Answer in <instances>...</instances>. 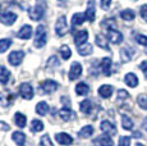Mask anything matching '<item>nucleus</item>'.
<instances>
[{
	"label": "nucleus",
	"mask_w": 147,
	"mask_h": 146,
	"mask_svg": "<svg viewBox=\"0 0 147 146\" xmlns=\"http://www.w3.org/2000/svg\"><path fill=\"white\" fill-rule=\"evenodd\" d=\"M0 12H1V4H0Z\"/></svg>",
	"instance_id": "nucleus-49"
},
{
	"label": "nucleus",
	"mask_w": 147,
	"mask_h": 146,
	"mask_svg": "<svg viewBox=\"0 0 147 146\" xmlns=\"http://www.w3.org/2000/svg\"><path fill=\"white\" fill-rule=\"evenodd\" d=\"M113 86L110 85H102L100 86V89H98V95H100L101 97H104V99H107V97H110L113 95Z\"/></svg>",
	"instance_id": "nucleus-20"
},
{
	"label": "nucleus",
	"mask_w": 147,
	"mask_h": 146,
	"mask_svg": "<svg viewBox=\"0 0 147 146\" xmlns=\"http://www.w3.org/2000/svg\"><path fill=\"white\" fill-rule=\"evenodd\" d=\"M46 43H47V30L44 24H38L37 28H36V36L33 45L37 49H41V47H44L46 45Z\"/></svg>",
	"instance_id": "nucleus-1"
},
{
	"label": "nucleus",
	"mask_w": 147,
	"mask_h": 146,
	"mask_svg": "<svg viewBox=\"0 0 147 146\" xmlns=\"http://www.w3.org/2000/svg\"><path fill=\"white\" fill-rule=\"evenodd\" d=\"M121 127L127 131H131L132 128H133V120H132L128 116H125V114L121 116Z\"/></svg>",
	"instance_id": "nucleus-27"
},
{
	"label": "nucleus",
	"mask_w": 147,
	"mask_h": 146,
	"mask_svg": "<svg viewBox=\"0 0 147 146\" xmlns=\"http://www.w3.org/2000/svg\"><path fill=\"white\" fill-rule=\"evenodd\" d=\"M118 146H131V137L121 136L119 139V144H118Z\"/></svg>",
	"instance_id": "nucleus-39"
},
{
	"label": "nucleus",
	"mask_w": 147,
	"mask_h": 146,
	"mask_svg": "<svg viewBox=\"0 0 147 146\" xmlns=\"http://www.w3.org/2000/svg\"><path fill=\"white\" fill-rule=\"evenodd\" d=\"M14 122H16V124L18 126L19 128H23L26 127V123H27V118L26 116H23L22 113H16L14 114Z\"/></svg>",
	"instance_id": "nucleus-25"
},
{
	"label": "nucleus",
	"mask_w": 147,
	"mask_h": 146,
	"mask_svg": "<svg viewBox=\"0 0 147 146\" xmlns=\"http://www.w3.org/2000/svg\"><path fill=\"white\" fill-rule=\"evenodd\" d=\"M18 16L13 12H0V22L5 26H12L17 21Z\"/></svg>",
	"instance_id": "nucleus-4"
},
{
	"label": "nucleus",
	"mask_w": 147,
	"mask_h": 146,
	"mask_svg": "<svg viewBox=\"0 0 147 146\" xmlns=\"http://www.w3.org/2000/svg\"><path fill=\"white\" fill-rule=\"evenodd\" d=\"M47 112H49V105H47V103L41 101L36 105V113H37L38 116H46Z\"/></svg>",
	"instance_id": "nucleus-29"
},
{
	"label": "nucleus",
	"mask_w": 147,
	"mask_h": 146,
	"mask_svg": "<svg viewBox=\"0 0 147 146\" xmlns=\"http://www.w3.org/2000/svg\"><path fill=\"white\" fill-rule=\"evenodd\" d=\"M23 58H24V53L22 51V50H14V51H12L9 54V57H8V62H9L12 66L17 67L22 63Z\"/></svg>",
	"instance_id": "nucleus-5"
},
{
	"label": "nucleus",
	"mask_w": 147,
	"mask_h": 146,
	"mask_svg": "<svg viewBox=\"0 0 147 146\" xmlns=\"http://www.w3.org/2000/svg\"><path fill=\"white\" fill-rule=\"evenodd\" d=\"M59 117H60L63 120H70V119H73V118L76 117V114H74V112H73L72 109L63 108V109L59 110Z\"/></svg>",
	"instance_id": "nucleus-19"
},
{
	"label": "nucleus",
	"mask_w": 147,
	"mask_h": 146,
	"mask_svg": "<svg viewBox=\"0 0 147 146\" xmlns=\"http://www.w3.org/2000/svg\"><path fill=\"white\" fill-rule=\"evenodd\" d=\"M68 31H69V26H68V22H67V17L65 16L59 17L55 24V33L59 37H64L68 33Z\"/></svg>",
	"instance_id": "nucleus-3"
},
{
	"label": "nucleus",
	"mask_w": 147,
	"mask_h": 146,
	"mask_svg": "<svg viewBox=\"0 0 147 146\" xmlns=\"http://www.w3.org/2000/svg\"><path fill=\"white\" fill-rule=\"evenodd\" d=\"M92 50H94V47H92L91 44H83L81 45V46H77V51L78 54L82 55V57H87V55H90L92 53Z\"/></svg>",
	"instance_id": "nucleus-22"
},
{
	"label": "nucleus",
	"mask_w": 147,
	"mask_h": 146,
	"mask_svg": "<svg viewBox=\"0 0 147 146\" xmlns=\"http://www.w3.org/2000/svg\"><path fill=\"white\" fill-rule=\"evenodd\" d=\"M17 36H18L19 39H22V40H28V39H31V36H32V27H31L30 24L22 26V28L18 31Z\"/></svg>",
	"instance_id": "nucleus-14"
},
{
	"label": "nucleus",
	"mask_w": 147,
	"mask_h": 146,
	"mask_svg": "<svg viewBox=\"0 0 147 146\" xmlns=\"http://www.w3.org/2000/svg\"><path fill=\"white\" fill-rule=\"evenodd\" d=\"M31 130L33 132H40L44 130V123L38 119H33L32 120V126H31Z\"/></svg>",
	"instance_id": "nucleus-35"
},
{
	"label": "nucleus",
	"mask_w": 147,
	"mask_h": 146,
	"mask_svg": "<svg viewBox=\"0 0 147 146\" xmlns=\"http://www.w3.org/2000/svg\"><path fill=\"white\" fill-rule=\"evenodd\" d=\"M55 139L58 141V144L60 145H72L73 142V137L69 136L68 133H64V132H60V133H56L55 135Z\"/></svg>",
	"instance_id": "nucleus-13"
},
{
	"label": "nucleus",
	"mask_w": 147,
	"mask_h": 146,
	"mask_svg": "<svg viewBox=\"0 0 147 146\" xmlns=\"http://www.w3.org/2000/svg\"><path fill=\"white\" fill-rule=\"evenodd\" d=\"M92 133H94V127H92V126H84V127L78 132V137L87 139V137H90Z\"/></svg>",
	"instance_id": "nucleus-30"
},
{
	"label": "nucleus",
	"mask_w": 147,
	"mask_h": 146,
	"mask_svg": "<svg viewBox=\"0 0 147 146\" xmlns=\"http://www.w3.org/2000/svg\"><path fill=\"white\" fill-rule=\"evenodd\" d=\"M82 71H83V68H82V64L78 63V62H74V63L70 66L69 74H68V78H69V81H74V80H77V78H80V76L82 74Z\"/></svg>",
	"instance_id": "nucleus-6"
},
{
	"label": "nucleus",
	"mask_w": 147,
	"mask_h": 146,
	"mask_svg": "<svg viewBox=\"0 0 147 146\" xmlns=\"http://www.w3.org/2000/svg\"><path fill=\"white\" fill-rule=\"evenodd\" d=\"M111 1H113V0H100V7L102 8L104 10L110 9V5H111Z\"/></svg>",
	"instance_id": "nucleus-42"
},
{
	"label": "nucleus",
	"mask_w": 147,
	"mask_h": 146,
	"mask_svg": "<svg viewBox=\"0 0 147 146\" xmlns=\"http://www.w3.org/2000/svg\"><path fill=\"white\" fill-rule=\"evenodd\" d=\"M124 82L129 86V87H137L138 86V78L134 73H127L124 77Z\"/></svg>",
	"instance_id": "nucleus-18"
},
{
	"label": "nucleus",
	"mask_w": 147,
	"mask_h": 146,
	"mask_svg": "<svg viewBox=\"0 0 147 146\" xmlns=\"http://www.w3.org/2000/svg\"><path fill=\"white\" fill-rule=\"evenodd\" d=\"M59 53H60L61 58H63L64 60H68V59L72 57V50L69 49L68 45H61L60 49H59Z\"/></svg>",
	"instance_id": "nucleus-33"
},
{
	"label": "nucleus",
	"mask_w": 147,
	"mask_h": 146,
	"mask_svg": "<svg viewBox=\"0 0 147 146\" xmlns=\"http://www.w3.org/2000/svg\"><path fill=\"white\" fill-rule=\"evenodd\" d=\"M86 19L88 22H94L95 17H96V8H95V1L94 0H90L87 3V9H86Z\"/></svg>",
	"instance_id": "nucleus-12"
},
{
	"label": "nucleus",
	"mask_w": 147,
	"mask_h": 146,
	"mask_svg": "<svg viewBox=\"0 0 147 146\" xmlns=\"http://www.w3.org/2000/svg\"><path fill=\"white\" fill-rule=\"evenodd\" d=\"M86 21V14L84 13H74L72 17V27H77L83 24V22Z\"/></svg>",
	"instance_id": "nucleus-21"
},
{
	"label": "nucleus",
	"mask_w": 147,
	"mask_h": 146,
	"mask_svg": "<svg viewBox=\"0 0 147 146\" xmlns=\"http://www.w3.org/2000/svg\"><path fill=\"white\" fill-rule=\"evenodd\" d=\"M137 103H138V105H140V108L147 110V95H140V96L137 97Z\"/></svg>",
	"instance_id": "nucleus-36"
},
{
	"label": "nucleus",
	"mask_w": 147,
	"mask_h": 146,
	"mask_svg": "<svg viewBox=\"0 0 147 146\" xmlns=\"http://www.w3.org/2000/svg\"><path fill=\"white\" fill-rule=\"evenodd\" d=\"M61 103H63V104H65L67 106H69V105H70V101H68V99H67L65 96H63V97H61Z\"/></svg>",
	"instance_id": "nucleus-46"
},
{
	"label": "nucleus",
	"mask_w": 147,
	"mask_h": 146,
	"mask_svg": "<svg viewBox=\"0 0 147 146\" xmlns=\"http://www.w3.org/2000/svg\"><path fill=\"white\" fill-rule=\"evenodd\" d=\"M80 108H81V110L83 112L84 114H90V113H91V110H92V103H91V100L86 99V100H83V101H81Z\"/></svg>",
	"instance_id": "nucleus-31"
},
{
	"label": "nucleus",
	"mask_w": 147,
	"mask_h": 146,
	"mask_svg": "<svg viewBox=\"0 0 147 146\" xmlns=\"http://www.w3.org/2000/svg\"><path fill=\"white\" fill-rule=\"evenodd\" d=\"M87 40H88V32H87V30L78 31L74 35V44L77 45V46H81V45L86 44Z\"/></svg>",
	"instance_id": "nucleus-11"
},
{
	"label": "nucleus",
	"mask_w": 147,
	"mask_h": 146,
	"mask_svg": "<svg viewBox=\"0 0 147 146\" xmlns=\"http://www.w3.org/2000/svg\"><path fill=\"white\" fill-rule=\"evenodd\" d=\"M136 146H143V145H142V144H140V142H138V144L136 145Z\"/></svg>",
	"instance_id": "nucleus-48"
},
{
	"label": "nucleus",
	"mask_w": 147,
	"mask_h": 146,
	"mask_svg": "<svg viewBox=\"0 0 147 146\" xmlns=\"http://www.w3.org/2000/svg\"><path fill=\"white\" fill-rule=\"evenodd\" d=\"M129 97V94L125 91V90H119L118 91V99L119 100H125Z\"/></svg>",
	"instance_id": "nucleus-43"
},
{
	"label": "nucleus",
	"mask_w": 147,
	"mask_h": 146,
	"mask_svg": "<svg viewBox=\"0 0 147 146\" xmlns=\"http://www.w3.org/2000/svg\"><path fill=\"white\" fill-rule=\"evenodd\" d=\"M142 127H143V130L145 131H147V118L142 122Z\"/></svg>",
	"instance_id": "nucleus-47"
},
{
	"label": "nucleus",
	"mask_w": 147,
	"mask_h": 146,
	"mask_svg": "<svg viewBox=\"0 0 147 146\" xmlns=\"http://www.w3.org/2000/svg\"><path fill=\"white\" fill-rule=\"evenodd\" d=\"M133 54H134V50L132 47H123L120 50V59L125 63V62H129L133 58Z\"/></svg>",
	"instance_id": "nucleus-17"
},
{
	"label": "nucleus",
	"mask_w": 147,
	"mask_h": 146,
	"mask_svg": "<svg viewBox=\"0 0 147 146\" xmlns=\"http://www.w3.org/2000/svg\"><path fill=\"white\" fill-rule=\"evenodd\" d=\"M146 78H147V73H146Z\"/></svg>",
	"instance_id": "nucleus-50"
},
{
	"label": "nucleus",
	"mask_w": 147,
	"mask_h": 146,
	"mask_svg": "<svg viewBox=\"0 0 147 146\" xmlns=\"http://www.w3.org/2000/svg\"><path fill=\"white\" fill-rule=\"evenodd\" d=\"M10 80V72L4 66H0V83H8Z\"/></svg>",
	"instance_id": "nucleus-26"
},
{
	"label": "nucleus",
	"mask_w": 147,
	"mask_h": 146,
	"mask_svg": "<svg viewBox=\"0 0 147 146\" xmlns=\"http://www.w3.org/2000/svg\"><path fill=\"white\" fill-rule=\"evenodd\" d=\"M140 68H141V71H142V72L147 73V60H143L142 63L140 64Z\"/></svg>",
	"instance_id": "nucleus-45"
},
{
	"label": "nucleus",
	"mask_w": 147,
	"mask_h": 146,
	"mask_svg": "<svg viewBox=\"0 0 147 146\" xmlns=\"http://www.w3.org/2000/svg\"><path fill=\"white\" fill-rule=\"evenodd\" d=\"M140 13H141V17L145 22H147V4H143L142 7L140 8Z\"/></svg>",
	"instance_id": "nucleus-41"
},
{
	"label": "nucleus",
	"mask_w": 147,
	"mask_h": 146,
	"mask_svg": "<svg viewBox=\"0 0 147 146\" xmlns=\"http://www.w3.org/2000/svg\"><path fill=\"white\" fill-rule=\"evenodd\" d=\"M45 10H46V5H45V1L42 0V1L36 4V7L33 8H30V10H28V16H30V18L32 19V21H41L42 17L45 14Z\"/></svg>",
	"instance_id": "nucleus-2"
},
{
	"label": "nucleus",
	"mask_w": 147,
	"mask_h": 146,
	"mask_svg": "<svg viewBox=\"0 0 147 146\" xmlns=\"http://www.w3.org/2000/svg\"><path fill=\"white\" fill-rule=\"evenodd\" d=\"M40 146H54L49 135H44L40 140Z\"/></svg>",
	"instance_id": "nucleus-37"
},
{
	"label": "nucleus",
	"mask_w": 147,
	"mask_h": 146,
	"mask_svg": "<svg viewBox=\"0 0 147 146\" xmlns=\"http://www.w3.org/2000/svg\"><path fill=\"white\" fill-rule=\"evenodd\" d=\"M58 87H59V83L54 80H46L41 85V89L45 94H53V92H55L58 90Z\"/></svg>",
	"instance_id": "nucleus-8"
},
{
	"label": "nucleus",
	"mask_w": 147,
	"mask_h": 146,
	"mask_svg": "<svg viewBox=\"0 0 147 146\" xmlns=\"http://www.w3.org/2000/svg\"><path fill=\"white\" fill-rule=\"evenodd\" d=\"M12 46V40L10 39H1L0 40V53H5Z\"/></svg>",
	"instance_id": "nucleus-34"
},
{
	"label": "nucleus",
	"mask_w": 147,
	"mask_h": 146,
	"mask_svg": "<svg viewBox=\"0 0 147 146\" xmlns=\"http://www.w3.org/2000/svg\"><path fill=\"white\" fill-rule=\"evenodd\" d=\"M95 40H96V44H97L98 46L101 47V49H104V50H110L109 45H107V37L105 39L102 35H97Z\"/></svg>",
	"instance_id": "nucleus-32"
},
{
	"label": "nucleus",
	"mask_w": 147,
	"mask_h": 146,
	"mask_svg": "<svg viewBox=\"0 0 147 146\" xmlns=\"http://www.w3.org/2000/svg\"><path fill=\"white\" fill-rule=\"evenodd\" d=\"M10 127L8 123H5L4 120H0V131H9Z\"/></svg>",
	"instance_id": "nucleus-44"
},
{
	"label": "nucleus",
	"mask_w": 147,
	"mask_h": 146,
	"mask_svg": "<svg viewBox=\"0 0 147 146\" xmlns=\"http://www.w3.org/2000/svg\"><path fill=\"white\" fill-rule=\"evenodd\" d=\"M100 128L104 133L109 135V136H114V135L117 133V128H115V126L111 122H109V120H102L101 124H100Z\"/></svg>",
	"instance_id": "nucleus-10"
},
{
	"label": "nucleus",
	"mask_w": 147,
	"mask_h": 146,
	"mask_svg": "<svg viewBox=\"0 0 147 146\" xmlns=\"http://www.w3.org/2000/svg\"><path fill=\"white\" fill-rule=\"evenodd\" d=\"M88 92H90V87L87 83L80 82L77 86H76V94L80 95V96H84V95H87Z\"/></svg>",
	"instance_id": "nucleus-24"
},
{
	"label": "nucleus",
	"mask_w": 147,
	"mask_h": 146,
	"mask_svg": "<svg viewBox=\"0 0 147 146\" xmlns=\"http://www.w3.org/2000/svg\"><path fill=\"white\" fill-rule=\"evenodd\" d=\"M95 144L97 146H113L114 142H113L111 137H110L109 135H102V136L97 137V139L95 140Z\"/></svg>",
	"instance_id": "nucleus-16"
},
{
	"label": "nucleus",
	"mask_w": 147,
	"mask_h": 146,
	"mask_svg": "<svg viewBox=\"0 0 147 146\" xmlns=\"http://www.w3.org/2000/svg\"><path fill=\"white\" fill-rule=\"evenodd\" d=\"M111 64H113L111 58H109V57L102 58V60H101V71H102V73L105 76L111 74Z\"/></svg>",
	"instance_id": "nucleus-15"
},
{
	"label": "nucleus",
	"mask_w": 147,
	"mask_h": 146,
	"mask_svg": "<svg viewBox=\"0 0 147 146\" xmlns=\"http://www.w3.org/2000/svg\"><path fill=\"white\" fill-rule=\"evenodd\" d=\"M120 18L124 21H133L136 18V13L132 9H124L120 12Z\"/></svg>",
	"instance_id": "nucleus-28"
},
{
	"label": "nucleus",
	"mask_w": 147,
	"mask_h": 146,
	"mask_svg": "<svg viewBox=\"0 0 147 146\" xmlns=\"http://www.w3.org/2000/svg\"><path fill=\"white\" fill-rule=\"evenodd\" d=\"M19 94L23 99L26 100H31L33 97V89L30 83H22L19 86Z\"/></svg>",
	"instance_id": "nucleus-9"
},
{
	"label": "nucleus",
	"mask_w": 147,
	"mask_h": 146,
	"mask_svg": "<svg viewBox=\"0 0 147 146\" xmlns=\"http://www.w3.org/2000/svg\"><path fill=\"white\" fill-rule=\"evenodd\" d=\"M60 66V63H59V59L54 55V57L49 58V60H47V67H58Z\"/></svg>",
	"instance_id": "nucleus-40"
},
{
	"label": "nucleus",
	"mask_w": 147,
	"mask_h": 146,
	"mask_svg": "<svg viewBox=\"0 0 147 146\" xmlns=\"http://www.w3.org/2000/svg\"><path fill=\"white\" fill-rule=\"evenodd\" d=\"M123 39H124L123 37V33L119 32L118 30H115V28L107 30V40H109L111 44L118 45V44L123 43Z\"/></svg>",
	"instance_id": "nucleus-7"
},
{
	"label": "nucleus",
	"mask_w": 147,
	"mask_h": 146,
	"mask_svg": "<svg viewBox=\"0 0 147 146\" xmlns=\"http://www.w3.org/2000/svg\"><path fill=\"white\" fill-rule=\"evenodd\" d=\"M136 41H137L140 45L147 47V36L146 35H136Z\"/></svg>",
	"instance_id": "nucleus-38"
},
{
	"label": "nucleus",
	"mask_w": 147,
	"mask_h": 146,
	"mask_svg": "<svg viewBox=\"0 0 147 146\" xmlns=\"http://www.w3.org/2000/svg\"><path fill=\"white\" fill-rule=\"evenodd\" d=\"M12 139H13V141L16 142L17 145L23 146L24 142H26V135H24L23 132H21V131H17V132H14V133L12 135Z\"/></svg>",
	"instance_id": "nucleus-23"
}]
</instances>
